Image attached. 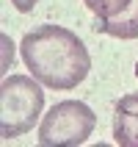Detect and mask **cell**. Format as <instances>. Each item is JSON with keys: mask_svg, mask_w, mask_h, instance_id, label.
<instances>
[{"mask_svg": "<svg viewBox=\"0 0 138 147\" xmlns=\"http://www.w3.org/2000/svg\"><path fill=\"white\" fill-rule=\"evenodd\" d=\"M19 50L31 75L50 89H75L91 69L83 39L61 25H39L25 33Z\"/></svg>", "mask_w": 138, "mask_h": 147, "instance_id": "1", "label": "cell"}, {"mask_svg": "<svg viewBox=\"0 0 138 147\" xmlns=\"http://www.w3.org/2000/svg\"><path fill=\"white\" fill-rule=\"evenodd\" d=\"M44 108V92L36 78L8 75L0 86V136L17 139L33 131Z\"/></svg>", "mask_w": 138, "mask_h": 147, "instance_id": "2", "label": "cell"}, {"mask_svg": "<svg viewBox=\"0 0 138 147\" xmlns=\"http://www.w3.org/2000/svg\"><path fill=\"white\" fill-rule=\"evenodd\" d=\"M97 114L80 100H64L50 108L39 125V144L44 147H75L94 133Z\"/></svg>", "mask_w": 138, "mask_h": 147, "instance_id": "3", "label": "cell"}, {"mask_svg": "<svg viewBox=\"0 0 138 147\" xmlns=\"http://www.w3.org/2000/svg\"><path fill=\"white\" fill-rule=\"evenodd\" d=\"M113 139L122 147H138V92L124 94L113 108Z\"/></svg>", "mask_w": 138, "mask_h": 147, "instance_id": "4", "label": "cell"}, {"mask_svg": "<svg viewBox=\"0 0 138 147\" xmlns=\"http://www.w3.org/2000/svg\"><path fill=\"white\" fill-rule=\"evenodd\" d=\"M94 28L99 33L116 36V39H135L138 36V0H130L122 14L108 17V20H97Z\"/></svg>", "mask_w": 138, "mask_h": 147, "instance_id": "5", "label": "cell"}, {"mask_svg": "<svg viewBox=\"0 0 138 147\" xmlns=\"http://www.w3.org/2000/svg\"><path fill=\"white\" fill-rule=\"evenodd\" d=\"M86 6L97 14V20H108V17H116L122 14L124 8H127V3L130 0H83Z\"/></svg>", "mask_w": 138, "mask_h": 147, "instance_id": "6", "label": "cell"}, {"mask_svg": "<svg viewBox=\"0 0 138 147\" xmlns=\"http://www.w3.org/2000/svg\"><path fill=\"white\" fill-rule=\"evenodd\" d=\"M11 3H14V8H17V11L28 14V11H33V6H36L39 0H11Z\"/></svg>", "mask_w": 138, "mask_h": 147, "instance_id": "7", "label": "cell"}, {"mask_svg": "<svg viewBox=\"0 0 138 147\" xmlns=\"http://www.w3.org/2000/svg\"><path fill=\"white\" fill-rule=\"evenodd\" d=\"M135 78H138V61H135Z\"/></svg>", "mask_w": 138, "mask_h": 147, "instance_id": "8", "label": "cell"}]
</instances>
